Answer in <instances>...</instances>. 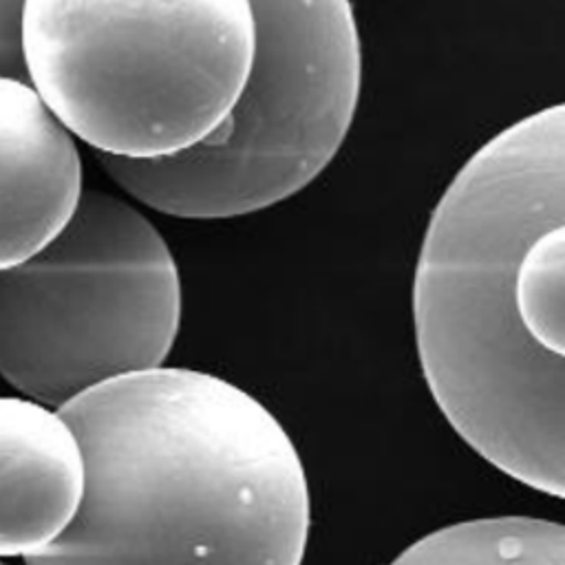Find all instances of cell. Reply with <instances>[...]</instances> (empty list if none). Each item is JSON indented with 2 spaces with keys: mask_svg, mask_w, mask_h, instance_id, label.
Returning <instances> with one entry per match:
<instances>
[{
  "mask_svg": "<svg viewBox=\"0 0 565 565\" xmlns=\"http://www.w3.org/2000/svg\"><path fill=\"white\" fill-rule=\"evenodd\" d=\"M565 108L486 141L437 201L413 280L419 366L455 433L565 492Z\"/></svg>",
  "mask_w": 565,
  "mask_h": 565,
  "instance_id": "cell-1",
  "label": "cell"
},
{
  "mask_svg": "<svg viewBox=\"0 0 565 565\" xmlns=\"http://www.w3.org/2000/svg\"><path fill=\"white\" fill-rule=\"evenodd\" d=\"M84 488L26 565H302L311 499L278 417L205 371L159 366L57 408Z\"/></svg>",
  "mask_w": 565,
  "mask_h": 565,
  "instance_id": "cell-2",
  "label": "cell"
},
{
  "mask_svg": "<svg viewBox=\"0 0 565 565\" xmlns=\"http://www.w3.org/2000/svg\"><path fill=\"white\" fill-rule=\"evenodd\" d=\"M24 75L49 113L102 157L159 161L230 113L254 55L245 0H26Z\"/></svg>",
  "mask_w": 565,
  "mask_h": 565,
  "instance_id": "cell-3",
  "label": "cell"
},
{
  "mask_svg": "<svg viewBox=\"0 0 565 565\" xmlns=\"http://www.w3.org/2000/svg\"><path fill=\"white\" fill-rule=\"evenodd\" d=\"M254 55L225 119L159 161L99 157L135 201L177 218H234L305 190L342 148L362 90V42L344 0L249 2Z\"/></svg>",
  "mask_w": 565,
  "mask_h": 565,
  "instance_id": "cell-4",
  "label": "cell"
},
{
  "mask_svg": "<svg viewBox=\"0 0 565 565\" xmlns=\"http://www.w3.org/2000/svg\"><path fill=\"white\" fill-rule=\"evenodd\" d=\"M181 276L132 203L84 190L40 252L0 271V375L46 408L163 366L181 327Z\"/></svg>",
  "mask_w": 565,
  "mask_h": 565,
  "instance_id": "cell-5",
  "label": "cell"
},
{
  "mask_svg": "<svg viewBox=\"0 0 565 565\" xmlns=\"http://www.w3.org/2000/svg\"><path fill=\"white\" fill-rule=\"evenodd\" d=\"M82 192L73 137L26 79L0 75V271L55 238Z\"/></svg>",
  "mask_w": 565,
  "mask_h": 565,
  "instance_id": "cell-6",
  "label": "cell"
},
{
  "mask_svg": "<svg viewBox=\"0 0 565 565\" xmlns=\"http://www.w3.org/2000/svg\"><path fill=\"white\" fill-rule=\"evenodd\" d=\"M82 452L57 411L0 397V556H33L77 512Z\"/></svg>",
  "mask_w": 565,
  "mask_h": 565,
  "instance_id": "cell-7",
  "label": "cell"
},
{
  "mask_svg": "<svg viewBox=\"0 0 565 565\" xmlns=\"http://www.w3.org/2000/svg\"><path fill=\"white\" fill-rule=\"evenodd\" d=\"M388 565H565V527L534 516H488L439 527Z\"/></svg>",
  "mask_w": 565,
  "mask_h": 565,
  "instance_id": "cell-8",
  "label": "cell"
},
{
  "mask_svg": "<svg viewBox=\"0 0 565 565\" xmlns=\"http://www.w3.org/2000/svg\"><path fill=\"white\" fill-rule=\"evenodd\" d=\"M22 2L0 0V75L26 79L20 51Z\"/></svg>",
  "mask_w": 565,
  "mask_h": 565,
  "instance_id": "cell-9",
  "label": "cell"
},
{
  "mask_svg": "<svg viewBox=\"0 0 565 565\" xmlns=\"http://www.w3.org/2000/svg\"><path fill=\"white\" fill-rule=\"evenodd\" d=\"M0 565H4V563H0Z\"/></svg>",
  "mask_w": 565,
  "mask_h": 565,
  "instance_id": "cell-10",
  "label": "cell"
}]
</instances>
